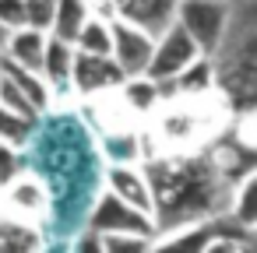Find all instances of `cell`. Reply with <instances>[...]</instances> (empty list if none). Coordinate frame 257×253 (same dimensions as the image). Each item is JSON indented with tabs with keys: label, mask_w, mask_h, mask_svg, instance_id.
Instances as JSON below:
<instances>
[{
	"label": "cell",
	"mask_w": 257,
	"mask_h": 253,
	"mask_svg": "<svg viewBox=\"0 0 257 253\" xmlns=\"http://www.w3.org/2000/svg\"><path fill=\"white\" fill-rule=\"evenodd\" d=\"M229 214H232L239 225H246V228L257 225V165L246 169V172L236 179V186H232V193H229Z\"/></svg>",
	"instance_id": "14"
},
{
	"label": "cell",
	"mask_w": 257,
	"mask_h": 253,
	"mask_svg": "<svg viewBox=\"0 0 257 253\" xmlns=\"http://www.w3.org/2000/svg\"><path fill=\"white\" fill-rule=\"evenodd\" d=\"M232 0H176V22L194 36L201 53H215L229 29Z\"/></svg>",
	"instance_id": "2"
},
{
	"label": "cell",
	"mask_w": 257,
	"mask_h": 253,
	"mask_svg": "<svg viewBox=\"0 0 257 253\" xmlns=\"http://www.w3.org/2000/svg\"><path fill=\"white\" fill-rule=\"evenodd\" d=\"M39 232L29 221H0V249H36Z\"/></svg>",
	"instance_id": "19"
},
{
	"label": "cell",
	"mask_w": 257,
	"mask_h": 253,
	"mask_svg": "<svg viewBox=\"0 0 257 253\" xmlns=\"http://www.w3.org/2000/svg\"><path fill=\"white\" fill-rule=\"evenodd\" d=\"M152 50H155V36L152 32H145L141 25H134L127 18H113V60L120 64V71L127 78L148 71Z\"/></svg>",
	"instance_id": "6"
},
{
	"label": "cell",
	"mask_w": 257,
	"mask_h": 253,
	"mask_svg": "<svg viewBox=\"0 0 257 253\" xmlns=\"http://www.w3.org/2000/svg\"><path fill=\"white\" fill-rule=\"evenodd\" d=\"M211 57L218 92L229 99L257 95V0H232L225 39Z\"/></svg>",
	"instance_id": "1"
},
{
	"label": "cell",
	"mask_w": 257,
	"mask_h": 253,
	"mask_svg": "<svg viewBox=\"0 0 257 253\" xmlns=\"http://www.w3.org/2000/svg\"><path fill=\"white\" fill-rule=\"evenodd\" d=\"M123 71L113 57H99V53H81L74 50V71H71V88L85 99H95V95H106V92H116L123 85Z\"/></svg>",
	"instance_id": "4"
},
{
	"label": "cell",
	"mask_w": 257,
	"mask_h": 253,
	"mask_svg": "<svg viewBox=\"0 0 257 253\" xmlns=\"http://www.w3.org/2000/svg\"><path fill=\"white\" fill-rule=\"evenodd\" d=\"M102 148H106L109 162H141V158H145V151H141V137H138L134 130H127V127L109 130L106 141H102Z\"/></svg>",
	"instance_id": "17"
},
{
	"label": "cell",
	"mask_w": 257,
	"mask_h": 253,
	"mask_svg": "<svg viewBox=\"0 0 257 253\" xmlns=\"http://www.w3.org/2000/svg\"><path fill=\"white\" fill-rule=\"evenodd\" d=\"M102 8L109 11V18H127L152 36L176 22V0H102Z\"/></svg>",
	"instance_id": "8"
},
{
	"label": "cell",
	"mask_w": 257,
	"mask_h": 253,
	"mask_svg": "<svg viewBox=\"0 0 257 253\" xmlns=\"http://www.w3.org/2000/svg\"><path fill=\"white\" fill-rule=\"evenodd\" d=\"M32 130H36V120L15 113V109H8V106H0V141H4V144L25 148L29 137H32Z\"/></svg>",
	"instance_id": "18"
},
{
	"label": "cell",
	"mask_w": 257,
	"mask_h": 253,
	"mask_svg": "<svg viewBox=\"0 0 257 253\" xmlns=\"http://www.w3.org/2000/svg\"><path fill=\"white\" fill-rule=\"evenodd\" d=\"M250 249H257V225L250 228Z\"/></svg>",
	"instance_id": "25"
},
{
	"label": "cell",
	"mask_w": 257,
	"mask_h": 253,
	"mask_svg": "<svg viewBox=\"0 0 257 253\" xmlns=\"http://www.w3.org/2000/svg\"><path fill=\"white\" fill-rule=\"evenodd\" d=\"M116 92H120V99L127 102V109H131L134 116H152V113H159L162 102H166L162 81H155L152 74H131V78H123V85H120Z\"/></svg>",
	"instance_id": "11"
},
{
	"label": "cell",
	"mask_w": 257,
	"mask_h": 253,
	"mask_svg": "<svg viewBox=\"0 0 257 253\" xmlns=\"http://www.w3.org/2000/svg\"><path fill=\"white\" fill-rule=\"evenodd\" d=\"M46 39H50V32H39L32 25H22L15 32H8V43H4V50H0V57H8V60H15V64H22L29 71H43Z\"/></svg>",
	"instance_id": "10"
},
{
	"label": "cell",
	"mask_w": 257,
	"mask_h": 253,
	"mask_svg": "<svg viewBox=\"0 0 257 253\" xmlns=\"http://www.w3.org/2000/svg\"><path fill=\"white\" fill-rule=\"evenodd\" d=\"M106 190L116 193L123 204L155 218V193H152V179L141 162H113L106 169Z\"/></svg>",
	"instance_id": "7"
},
{
	"label": "cell",
	"mask_w": 257,
	"mask_h": 253,
	"mask_svg": "<svg viewBox=\"0 0 257 253\" xmlns=\"http://www.w3.org/2000/svg\"><path fill=\"white\" fill-rule=\"evenodd\" d=\"M0 106H8V109H15V113H22V116H29V120H39V109L32 106V99H29L8 74H0Z\"/></svg>",
	"instance_id": "20"
},
{
	"label": "cell",
	"mask_w": 257,
	"mask_h": 253,
	"mask_svg": "<svg viewBox=\"0 0 257 253\" xmlns=\"http://www.w3.org/2000/svg\"><path fill=\"white\" fill-rule=\"evenodd\" d=\"M4 43H8V29L0 25V50H4Z\"/></svg>",
	"instance_id": "26"
},
{
	"label": "cell",
	"mask_w": 257,
	"mask_h": 253,
	"mask_svg": "<svg viewBox=\"0 0 257 253\" xmlns=\"http://www.w3.org/2000/svg\"><path fill=\"white\" fill-rule=\"evenodd\" d=\"M99 242H102V249L120 253V249H148L155 242V235H145V232H99Z\"/></svg>",
	"instance_id": "21"
},
{
	"label": "cell",
	"mask_w": 257,
	"mask_h": 253,
	"mask_svg": "<svg viewBox=\"0 0 257 253\" xmlns=\"http://www.w3.org/2000/svg\"><path fill=\"white\" fill-rule=\"evenodd\" d=\"M71 71H74V43L50 36L43 53V78L50 81V88H71Z\"/></svg>",
	"instance_id": "13"
},
{
	"label": "cell",
	"mask_w": 257,
	"mask_h": 253,
	"mask_svg": "<svg viewBox=\"0 0 257 253\" xmlns=\"http://www.w3.org/2000/svg\"><path fill=\"white\" fill-rule=\"evenodd\" d=\"M74 50L81 53H99V57H113V18L92 15L85 22V29L74 39Z\"/></svg>",
	"instance_id": "16"
},
{
	"label": "cell",
	"mask_w": 257,
	"mask_h": 253,
	"mask_svg": "<svg viewBox=\"0 0 257 253\" xmlns=\"http://www.w3.org/2000/svg\"><path fill=\"white\" fill-rule=\"evenodd\" d=\"M194 57H201V46L194 43V36H190L180 22H173V25H166V29L155 36L152 64H148L145 74H152L155 81H173Z\"/></svg>",
	"instance_id": "3"
},
{
	"label": "cell",
	"mask_w": 257,
	"mask_h": 253,
	"mask_svg": "<svg viewBox=\"0 0 257 253\" xmlns=\"http://www.w3.org/2000/svg\"><path fill=\"white\" fill-rule=\"evenodd\" d=\"M0 221H4V207H0Z\"/></svg>",
	"instance_id": "27"
},
{
	"label": "cell",
	"mask_w": 257,
	"mask_h": 253,
	"mask_svg": "<svg viewBox=\"0 0 257 253\" xmlns=\"http://www.w3.org/2000/svg\"><path fill=\"white\" fill-rule=\"evenodd\" d=\"M0 74H8V78H11V81L32 99V106H36L39 113L50 109V102H53V88H50V81L43 78V71H29V67L15 64V60H8V57H0Z\"/></svg>",
	"instance_id": "12"
},
{
	"label": "cell",
	"mask_w": 257,
	"mask_h": 253,
	"mask_svg": "<svg viewBox=\"0 0 257 253\" xmlns=\"http://www.w3.org/2000/svg\"><path fill=\"white\" fill-rule=\"evenodd\" d=\"M53 15H57V0H25V25H32L39 32H50Z\"/></svg>",
	"instance_id": "22"
},
{
	"label": "cell",
	"mask_w": 257,
	"mask_h": 253,
	"mask_svg": "<svg viewBox=\"0 0 257 253\" xmlns=\"http://www.w3.org/2000/svg\"><path fill=\"white\" fill-rule=\"evenodd\" d=\"M0 25L8 32L25 25V0H0Z\"/></svg>",
	"instance_id": "23"
},
{
	"label": "cell",
	"mask_w": 257,
	"mask_h": 253,
	"mask_svg": "<svg viewBox=\"0 0 257 253\" xmlns=\"http://www.w3.org/2000/svg\"><path fill=\"white\" fill-rule=\"evenodd\" d=\"M18 172H22L18 169V148H11V144L0 141V190H4V183H11Z\"/></svg>",
	"instance_id": "24"
},
{
	"label": "cell",
	"mask_w": 257,
	"mask_h": 253,
	"mask_svg": "<svg viewBox=\"0 0 257 253\" xmlns=\"http://www.w3.org/2000/svg\"><path fill=\"white\" fill-rule=\"evenodd\" d=\"M0 207L11 211L18 221H36L43 211H46V190L36 176H15L11 183H4V200Z\"/></svg>",
	"instance_id": "9"
},
{
	"label": "cell",
	"mask_w": 257,
	"mask_h": 253,
	"mask_svg": "<svg viewBox=\"0 0 257 253\" xmlns=\"http://www.w3.org/2000/svg\"><path fill=\"white\" fill-rule=\"evenodd\" d=\"M88 228H92V232H145V235H155V232H159V225H155L152 214H145V211L123 204V200H120L116 193H109V190L95 200V207H92V214H88Z\"/></svg>",
	"instance_id": "5"
},
{
	"label": "cell",
	"mask_w": 257,
	"mask_h": 253,
	"mask_svg": "<svg viewBox=\"0 0 257 253\" xmlns=\"http://www.w3.org/2000/svg\"><path fill=\"white\" fill-rule=\"evenodd\" d=\"M92 15H95V11H92V0H57V15H53L50 36L74 43L78 32L85 29V22H88Z\"/></svg>",
	"instance_id": "15"
}]
</instances>
